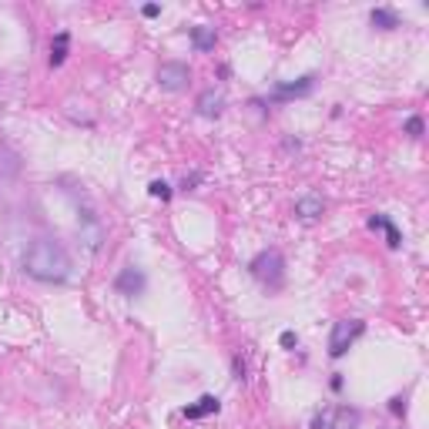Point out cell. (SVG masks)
<instances>
[{
	"instance_id": "cell-7",
	"label": "cell",
	"mask_w": 429,
	"mask_h": 429,
	"mask_svg": "<svg viewBox=\"0 0 429 429\" xmlns=\"http://www.w3.org/2000/svg\"><path fill=\"white\" fill-rule=\"evenodd\" d=\"M195 108H198V114H201V118H218V114H221V108H225V94L218 91V88H208V91L198 94Z\"/></svg>"
},
{
	"instance_id": "cell-12",
	"label": "cell",
	"mask_w": 429,
	"mask_h": 429,
	"mask_svg": "<svg viewBox=\"0 0 429 429\" xmlns=\"http://www.w3.org/2000/svg\"><path fill=\"white\" fill-rule=\"evenodd\" d=\"M67 47H71V34L61 31L51 40V67H61V64L67 61Z\"/></svg>"
},
{
	"instance_id": "cell-2",
	"label": "cell",
	"mask_w": 429,
	"mask_h": 429,
	"mask_svg": "<svg viewBox=\"0 0 429 429\" xmlns=\"http://www.w3.org/2000/svg\"><path fill=\"white\" fill-rule=\"evenodd\" d=\"M248 272L258 278L265 289H282V282H285V258H282L278 248H265V252H258L248 262Z\"/></svg>"
},
{
	"instance_id": "cell-3",
	"label": "cell",
	"mask_w": 429,
	"mask_h": 429,
	"mask_svg": "<svg viewBox=\"0 0 429 429\" xmlns=\"http://www.w3.org/2000/svg\"><path fill=\"white\" fill-rule=\"evenodd\" d=\"M359 423H363V413L356 406H329L315 413L308 429H359Z\"/></svg>"
},
{
	"instance_id": "cell-10",
	"label": "cell",
	"mask_w": 429,
	"mask_h": 429,
	"mask_svg": "<svg viewBox=\"0 0 429 429\" xmlns=\"http://www.w3.org/2000/svg\"><path fill=\"white\" fill-rule=\"evenodd\" d=\"M312 88H315V77H312V74H306V77H299L295 84H278L275 97H302V94H308Z\"/></svg>"
},
{
	"instance_id": "cell-20",
	"label": "cell",
	"mask_w": 429,
	"mask_h": 429,
	"mask_svg": "<svg viewBox=\"0 0 429 429\" xmlns=\"http://www.w3.org/2000/svg\"><path fill=\"white\" fill-rule=\"evenodd\" d=\"M393 413H406V399H393Z\"/></svg>"
},
{
	"instance_id": "cell-5",
	"label": "cell",
	"mask_w": 429,
	"mask_h": 429,
	"mask_svg": "<svg viewBox=\"0 0 429 429\" xmlns=\"http://www.w3.org/2000/svg\"><path fill=\"white\" fill-rule=\"evenodd\" d=\"M154 81H158V88H161V91L178 94V91H184V88H188V81H191V67L182 64V61H164V64H158Z\"/></svg>"
},
{
	"instance_id": "cell-15",
	"label": "cell",
	"mask_w": 429,
	"mask_h": 429,
	"mask_svg": "<svg viewBox=\"0 0 429 429\" xmlns=\"http://www.w3.org/2000/svg\"><path fill=\"white\" fill-rule=\"evenodd\" d=\"M148 191H151V198H161V201H168V198H171V188H168L164 182H151V184H148Z\"/></svg>"
},
{
	"instance_id": "cell-8",
	"label": "cell",
	"mask_w": 429,
	"mask_h": 429,
	"mask_svg": "<svg viewBox=\"0 0 429 429\" xmlns=\"http://www.w3.org/2000/svg\"><path fill=\"white\" fill-rule=\"evenodd\" d=\"M322 212H326V198H322V195H302V198L295 201V214L306 218V221L319 218Z\"/></svg>"
},
{
	"instance_id": "cell-16",
	"label": "cell",
	"mask_w": 429,
	"mask_h": 429,
	"mask_svg": "<svg viewBox=\"0 0 429 429\" xmlns=\"http://www.w3.org/2000/svg\"><path fill=\"white\" fill-rule=\"evenodd\" d=\"M406 131H409L413 138H419V134H423V121H419V118H409V124H406Z\"/></svg>"
},
{
	"instance_id": "cell-4",
	"label": "cell",
	"mask_w": 429,
	"mask_h": 429,
	"mask_svg": "<svg viewBox=\"0 0 429 429\" xmlns=\"http://www.w3.org/2000/svg\"><path fill=\"white\" fill-rule=\"evenodd\" d=\"M363 332H366V322H363V319H342V322H336V326H332V336H329V356H332V359H342Z\"/></svg>"
},
{
	"instance_id": "cell-19",
	"label": "cell",
	"mask_w": 429,
	"mask_h": 429,
	"mask_svg": "<svg viewBox=\"0 0 429 429\" xmlns=\"http://www.w3.org/2000/svg\"><path fill=\"white\" fill-rule=\"evenodd\" d=\"M158 14H161V7H158V3H148V7H145V17H158Z\"/></svg>"
},
{
	"instance_id": "cell-14",
	"label": "cell",
	"mask_w": 429,
	"mask_h": 429,
	"mask_svg": "<svg viewBox=\"0 0 429 429\" xmlns=\"http://www.w3.org/2000/svg\"><path fill=\"white\" fill-rule=\"evenodd\" d=\"M191 40H195L198 51H212L218 34H214V27H195V31H191Z\"/></svg>"
},
{
	"instance_id": "cell-18",
	"label": "cell",
	"mask_w": 429,
	"mask_h": 429,
	"mask_svg": "<svg viewBox=\"0 0 429 429\" xmlns=\"http://www.w3.org/2000/svg\"><path fill=\"white\" fill-rule=\"evenodd\" d=\"M295 342H299V339H295V332H282V345H285V349H292Z\"/></svg>"
},
{
	"instance_id": "cell-9",
	"label": "cell",
	"mask_w": 429,
	"mask_h": 429,
	"mask_svg": "<svg viewBox=\"0 0 429 429\" xmlns=\"http://www.w3.org/2000/svg\"><path fill=\"white\" fill-rule=\"evenodd\" d=\"M369 228H379V232H386V242L389 248H399L402 245V235H399V228L386 218V214H369Z\"/></svg>"
},
{
	"instance_id": "cell-1",
	"label": "cell",
	"mask_w": 429,
	"mask_h": 429,
	"mask_svg": "<svg viewBox=\"0 0 429 429\" xmlns=\"http://www.w3.org/2000/svg\"><path fill=\"white\" fill-rule=\"evenodd\" d=\"M21 265L37 282H64L71 275V258H67L61 242H54V238H34L21 258Z\"/></svg>"
},
{
	"instance_id": "cell-6",
	"label": "cell",
	"mask_w": 429,
	"mask_h": 429,
	"mask_svg": "<svg viewBox=\"0 0 429 429\" xmlns=\"http://www.w3.org/2000/svg\"><path fill=\"white\" fill-rule=\"evenodd\" d=\"M145 285H148V278H145L141 269H134V265L121 269V275L114 278V289H118L121 295H141V292H145Z\"/></svg>"
},
{
	"instance_id": "cell-11",
	"label": "cell",
	"mask_w": 429,
	"mask_h": 429,
	"mask_svg": "<svg viewBox=\"0 0 429 429\" xmlns=\"http://www.w3.org/2000/svg\"><path fill=\"white\" fill-rule=\"evenodd\" d=\"M208 413H218V399L214 396H201L195 406H184V419H201Z\"/></svg>"
},
{
	"instance_id": "cell-17",
	"label": "cell",
	"mask_w": 429,
	"mask_h": 429,
	"mask_svg": "<svg viewBox=\"0 0 429 429\" xmlns=\"http://www.w3.org/2000/svg\"><path fill=\"white\" fill-rule=\"evenodd\" d=\"M235 382H245V363L235 356Z\"/></svg>"
},
{
	"instance_id": "cell-13",
	"label": "cell",
	"mask_w": 429,
	"mask_h": 429,
	"mask_svg": "<svg viewBox=\"0 0 429 429\" xmlns=\"http://www.w3.org/2000/svg\"><path fill=\"white\" fill-rule=\"evenodd\" d=\"M369 21H372V27H379V31H393V27H399V17L393 14V10H372L369 14Z\"/></svg>"
}]
</instances>
